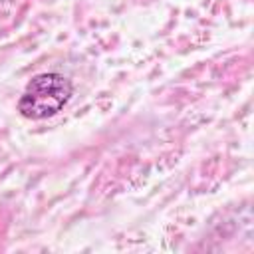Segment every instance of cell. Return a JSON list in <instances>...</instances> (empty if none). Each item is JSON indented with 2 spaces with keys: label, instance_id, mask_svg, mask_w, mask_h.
Listing matches in <instances>:
<instances>
[{
  "label": "cell",
  "instance_id": "6da1fadb",
  "mask_svg": "<svg viewBox=\"0 0 254 254\" xmlns=\"http://www.w3.org/2000/svg\"><path fill=\"white\" fill-rule=\"evenodd\" d=\"M73 85L60 73H40L32 77L18 101V111L26 119H46L64 109Z\"/></svg>",
  "mask_w": 254,
  "mask_h": 254
}]
</instances>
